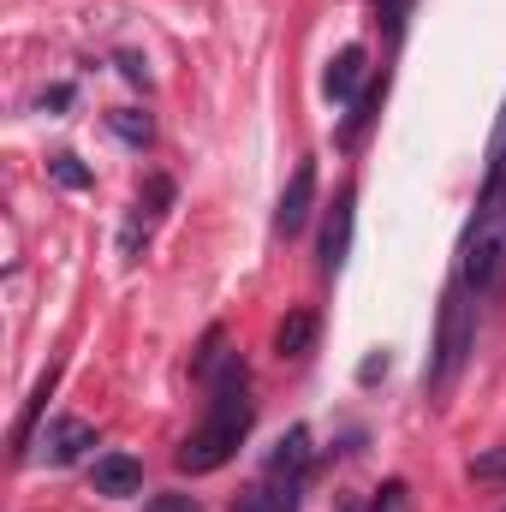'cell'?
Instances as JSON below:
<instances>
[{
    "mask_svg": "<svg viewBox=\"0 0 506 512\" xmlns=\"http://www.w3.org/2000/svg\"><path fill=\"white\" fill-rule=\"evenodd\" d=\"M203 376H209V417H203V429H191L185 435V447L173 453V465L185 471V477H209V471H221L239 447H245V435H251V376H245V358L239 352H221V340H209V352H203Z\"/></svg>",
    "mask_w": 506,
    "mask_h": 512,
    "instance_id": "6da1fadb",
    "label": "cell"
},
{
    "mask_svg": "<svg viewBox=\"0 0 506 512\" xmlns=\"http://www.w3.org/2000/svg\"><path fill=\"white\" fill-rule=\"evenodd\" d=\"M54 382H60V364H48V370H42V382H36V393H30V405L18 411V423H12V447H18V453L30 447V429H36V417H42V405H48Z\"/></svg>",
    "mask_w": 506,
    "mask_h": 512,
    "instance_id": "4fadbf2b",
    "label": "cell"
},
{
    "mask_svg": "<svg viewBox=\"0 0 506 512\" xmlns=\"http://www.w3.org/2000/svg\"><path fill=\"white\" fill-rule=\"evenodd\" d=\"M340 512H364V507H340Z\"/></svg>",
    "mask_w": 506,
    "mask_h": 512,
    "instance_id": "44dd1931",
    "label": "cell"
},
{
    "mask_svg": "<svg viewBox=\"0 0 506 512\" xmlns=\"http://www.w3.org/2000/svg\"><path fill=\"white\" fill-rule=\"evenodd\" d=\"M364 48H340L334 60H328V72H322V90H328V102H358L364 96Z\"/></svg>",
    "mask_w": 506,
    "mask_h": 512,
    "instance_id": "30bf717a",
    "label": "cell"
},
{
    "mask_svg": "<svg viewBox=\"0 0 506 512\" xmlns=\"http://www.w3.org/2000/svg\"><path fill=\"white\" fill-rule=\"evenodd\" d=\"M310 209H316V161H298L292 167V179H286V191H280V209H274V233H304V221H310Z\"/></svg>",
    "mask_w": 506,
    "mask_h": 512,
    "instance_id": "5b68a950",
    "label": "cell"
},
{
    "mask_svg": "<svg viewBox=\"0 0 506 512\" xmlns=\"http://www.w3.org/2000/svg\"><path fill=\"white\" fill-rule=\"evenodd\" d=\"M304 483H310V429H286V441L268 453L262 477L239 495L233 512H298Z\"/></svg>",
    "mask_w": 506,
    "mask_h": 512,
    "instance_id": "7a4b0ae2",
    "label": "cell"
},
{
    "mask_svg": "<svg viewBox=\"0 0 506 512\" xmlns=\"http://www.w3.org/2000/svg\"><path fill=\"white\" fill-rule=\"evenodd\" d=\"M381 90H387V78H381V84H370V90H364V96L352 102V120H346V137H358V131L370 126V114L381 108Z\"/></svg>",
    "mask_w": 506,
    "mask_h": 512,
    "instance_id": "9a60e30c",
    "label": "cell"
},
{
    "mask_svg": "<svg viewBox=\"0 0 506 512\" xmlns=\"http://www.w3.org/2000/svg\"><path fill=\"white\" fill-rule=\"evenodd\" d=\"M471 477H483V483H501V477H506V447L477 453V459H471Z\"/></svg>",
    "mask_w": 506,
    "mask_h": 512,
    "instance_id": "2e32d148",
    "label": "cell"
},
{
    "mask_svg": "<svg viewBox=\"0 0 506 512\" xmlns=\"http://www.w3.org/2000/svg\"><path fill=\"white\" fill-rule=\"evenodd\" d=\"M173 203V179H149L143 185V197H137V209H131V221H126V233H120V251H126V262H137L143 256V239H149V227L161 221V209Z\"/></svg>",
    "mask_w": 506,
    "mask_h": 512,
    "instance_id": "8992f818",
    "label": "cell"
},
{
    "mask_svg": "<svg viewBox=\"0 0 506 512\" xmlns=\"http://www.w3.org/2000/svg\"><path fill=\"white\" fill-rule=\"evenodd\" d=\"M459 280L471 292H495L506 280V203H477V221H471L465 256H459Z\"/></svg>",
    "mask_w": 506,
    "mask_h": 512,
    "instance_id": "277c9868",
    "label": "cell"
},
{
    "mask_svg": "<svg viewBox=\"0 0 506 512\" xmlns=\"http://www.w3.org/2000/svg\"><path fill=\"white\" fill-rule=\"evenodd\" d=\"M477 203H506V102H501V114H495V131H489V167H483Z\"/></svg>",
    "mask_w": 506,
    "mask_h": 512,
    "instance_id": "8fae6325",
    "label": "cell"
},
{
    "mask_svg": "<svg viewBox=\"0 0 506 512\" xmlns=\"http://www.w3.org/2000/svg\"><path fill=\"white\" fill-rule=\"evenodd\" d=\"M54 179H60L66 191H84V185H90V173L78 167V155H54Z\"/></svg>",
    "mask_w": 506,
    "mask_h": 512,
    "instance_id": "e0dca14e",
    "label": "cell"
},
{
    "mask_svg": "<svg viewBox=\"0 0 506 512\" xmlns=\"http://www.w3.org/2000/svg\"><path fill=\"white\" fill-rule=\"evenodd\" d=\"M143 512H203V507H197V495H155Z\"/></svg>",
    "mask_w": 506,
    "mask_h": 512,
    "instance_id": "d6986e66",
    "label": "cell"
},
{
    "mask_svg": "<svg viewBox=\"0 0 506 512\" xmlns=\"http://www.w3.org/2000/svg\"><path fill=\"white\" fill-rule=\"evenodd\" d=\"M471 346H477L471 286H465V280H453V286H447V298H441V322H435V352H429V370H423V387H429L435 399H441L447 387L459 382V370H465Z\"/></svg>",
    "mask_w": 506,
    "mask_h": 512,
    "instance_id": "3957f363",
    "label": "cell"
},
{
    "mask_svg": "<svg viewBox=\"0 0 506 512\" xmlns=\"http://www.w3.org/2000/svg\"><path fill=\"white\" fill-rule=\"evenodd\" d=\"M352 191H340L334 197V209H328V221H322V274H340L346 268V256H352Z\"/></svg>",
    "mask_w": 506,
    "mask_h": 512,
    "instance_id": "52a82bcc",
    "label": "cell"
},
{
    "mask_svg": "<svg viewBox=\"0 0 506 512\" xmlns=\"http://www.w3.org/2000/svg\"><path fill=\"white\" fill-rule=\"evenodd\" d=\"M120 72H126L131 84H149V72H143V60H137V54H120Z\"/></svg>",
    "mask_w": 506,
    "mask_h": 512,
    "instance_id": "ffe728a7",
    "label": "cell"
},
{
    "mask_svg": "<svg viewBox=\"0 0 506 512\" xmlns=\"http://www.w3.org/2000/svg\"><path fill=\"white\" fill-rule=\"evenodd\" d=\"M310 346H316V310H292L280 322V334H274V352L280 358H304Z\"/></svg>",
    "mask_w": 506,
    "mask_h": 512,
    "instance_id": "7c38bea8",
    "label": "cell"
},
{
    "mask_svg": "<svg viewBox=\"0 0 506 512\" xmlns=\"http://www.w3.org/2000/svg\"><path fill=\"white\" fill-rule=\"evenodd\" d=\"M84 447H96V429L84 417H54L48 435H42V459L48 465H72V459H84Z\"/></svg>",
    "mask_w": 506,
    "mask_h": 512,
    "instance_id": "ba28073f",
    "label": "cell"
},
{
    "mask_svg": "<svg viewBox=\"0 0 506 512\" xmlns=\"http://www.w3.org/2000/svg\"><path fill=\"white\" fill-rule=\"evenodd\" d=\"M114 131H120V137H126V143H149V114H114Z\"/></svg>",
    "mask_w": 506,
    "mask_h": 512,
    "instance_id": "ac0fdd59",
    "label": "cell"
},
{
    "mask_svg": "<svg viewBox=\"0 0 506 512\" xmlns=\"http://www.w3.org/2000/svg\"><path fill=\"white\" fill-rule=\"evenodd\" d=\"M90 477H96V495H108V501H126V495L143 489V465L131 453H102L90 465Z\"/></svg>",
    "mask_w": 506,
    "mask_h": 512,
    "instance_id": "9c48e42d",
    "label": "cell"
},
{
    "mask_svg": "<svg viewBox=\"0 0 506 512\" xmlns=\"http://www.w3.org/2000/svg\"><path fill=\"white\" fill-rule=\"evenodd\" d=\"M417 12V0H376V24L387 30V42H399L405 36V18Z\"/></svg>",
    "mask_w": 506,
    "mask_h": 512,
    "instance_id": "5bb4252c",
    "label": "cell"
}]
</instances>
